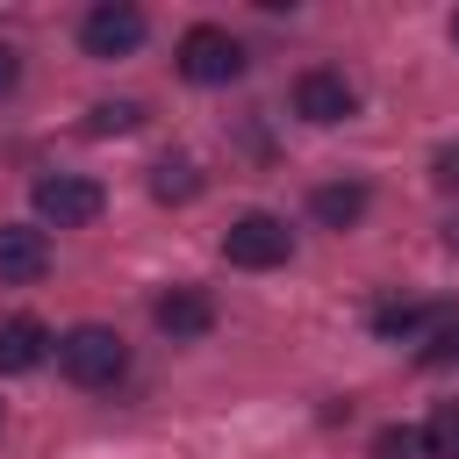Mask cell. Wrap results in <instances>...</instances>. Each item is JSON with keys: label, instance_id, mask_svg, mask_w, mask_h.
Returning a JSON list of instances; mask_svg holds the SVG:
<instances>
[{"label": "cell", "instance_id": "6da1fadb", "mask_svg": "<svg viewBox=\"0 0 459 459\" xmlns=\"http://www.w3.org/2000/svg\"><path fill=\"white\" fill-rule=\"evenodd\" d=\"M57 373H65L72 387H115V380L129 373V344H122L108 323H72V330L57 337Z\"/></svg>", "mask_w": 459, "mask_h": 459}, {"label": "cell", "instance_id": "7a4b0ae2", "mask_svg": "<svg viewBox=\"0 0 459 459\" xmlns=\"http://www.w3.org/2000/svg\"><path fill=\"white\" fill-rule=\"evenodd\" d=\"M172 65H179V79H194V86H230V79H244V43H237L230 29H215V22H194V29L179 36Z\"/></svg>", "mask_w": 459, "mask_h": 459}, {"label": "cell", "instance_id": "3957f363", "mask_svg": "<svg viewBox=\"0 0 459 459\" xmlns=\"http://www.w3.org/2000/svg\"><path fill=\"white\" fill-rule=\"evenodd\" d=\"M222 258H230V265H244V273H273V265H287V258H294V230H287L280 215L251 208V215H237V222L222 230Z\"/></svg>", "mask_w": 459, "mask_h": 459}, {"label": "cell", "instance_id": "277c9868", "mask_svg": "<svg viewBox=\"0 0 459 459\" xmlns=\"http://www.w3.org/2000/svg\"><path fill=\"white\" fill-rule=\"evenodd\" d=\"M100 208H108V194H100V179H86V172H43V179H36V215L57 222V230H86Z\"/></svg>", "mask_w": 459, "mask_h": 459}, {"label": "cell", "instance_id": "5b68a950", "mask_svg": "<svg viewBox=\"0 0 459 459\" xmlns=\"http://www.w3.org/2000/svg\"><path fill=\"white\" fill-rule=\"evenodd\" d=\"M143 7H129V0H100V7H86V22H79V50L86 57H129L136 43H143Z\"/></svg>", "mask_w": 459, "mask_h": 459}, {"label": "cell", "instance_id": "8992f818", "mask_svg": "<svg viewBox=\"0 0 459 459\" xmlns=\"http://www.w3.org/2000/svg\"><path fill=\"white\" fill-rule=\"evenodd\" d=\"M294 115H301V122H316V129L351 122V115H359V86H351L344 72L316 65V72H301V79H294Z\"/></svg>", "mask_w": 459, "mask_h": 459}, {"label": "cell", "instance_id": "52a82bcc", "mask_svg": "<svg viewBox=\"0 0 459 459\" xmlns=\"http://www.w3.org/2000/svg\"><path fill=\"white\" fill-rule=\"evenodd\" d=\"M50 273V237L36 222H0V287H36Z\"/></svg>", "mask_w": 459, "mask_h": 459}, {"label": "cell", "instance_id": "ba28073f", "mask_svg": "<svg viewBox=\"0 0 459 459\" xmlns=\"http://www.w3.org/2000/svg\"><path fill=\"white\" fill-rule=\"evenodd\" d=\"M151 323H158L165 337H208V330H215V301H208L201 287H165V294L151 301Z\"/></svg>", "mask_w": 459, "mask_h": 459}, {"label": "cell", "instance_id": "9c48e42d", "mask_svg": "<svg viewBox=\"0 0 459 459\" xmlns=\"http://www.w3.org/2000/svg\"><path fill=\"white\" fill-rule=\"evenodd\" d=\"M50 351H57V337H50L36 316H7V323H0V373H36Z\"/></svg>", "mask_w": 459, "mask_h": 459}, {"label": "cell", "instance_id": "30bf717a", "mask_svg": "<svg viewBox=\"0 0 459 459\" xmlns=\"http://www.w3.org/2000/svg\"><path fill=\"white\" fill-rule=\"evenodd\" d=\"M366 201H373V194H366L359 179H323V186L308 194V215H316L323 230H351V222L366 215Z\"/></svg>", "mask_w": 459, "mask_h": 459}, {"label": "cell", "instance_id": "8fae6325", "mask_svg": "<svg viewBox=\"0 0 459 459\" xmlns=\"http://www.w3.org/2000/svg\"><path fill=\"white\" fill-rule=\"evenodd\" d=\"M416 359H423L430 373H452V366H459V308H437V316H430V330L416 337Z\"/></svg>", "mask_w": 459, "mask_h": 459}, {"label": "cell", "instance_id": "7c38bea8", "mask_svg": "<svg viewBox=\"0 0 459 459\" xmlns=\"http://www.w3.org/2000/svg\"><path fill=\"white\" fill-rule=\"evenodd\" d=\"M430 316H437V308H423V301H380V308H373V330H380V337L416 344V337L430 330Z\"/></svg>", "mask_w": 459, "mask_h": 459}, {"label": "cell", "instance_id": "4fadbf2b", "mask_svg": "<svg viewBox=\"0 0 459 459\" xmlns=\"http://www.w3.org/2000/svg\"><path fill=\"white\" fill-rule=\"evenodd\" d=\"M373 459H437V445L416 423H387V430H373Z\"/></svg>", "mask_w": 459, "mask_h": 459}, {"label": "cell", "instance_id": "5bb4252c", "mask_svg": "<svg viewBox=\"0 0 459 459\" xmlns=\"http://www.w3.org/2000/svg\"><path fill=\"white\" fill-rule=\"evenodd\" d=\"M151 194H158V201H194V194H201L194 158H158V165H151Z\"/></svg>", "mask_w": 459, "mask_h": 459}, {"label": "cell", "instance_id": "9a60e30c", "mask_svg": "<svg viewBox=\"0 0 459 459\" xmlns=\"http://www.w3.org/2000/svg\"><path fill=\"white\" fill-rule=\"evenodd\" d=\"M136 122H143V108H136V100H100V108L86 115V129H93V136H122V129H136Z\"/></svg>", "mask_w": 459, "mask_h": 459}, {"label": "cell", "instance_id": "2e32d148", "mask_svg": "<svg viewBox=\"0 0 459 459\" xmlns=\"http://www.w3.org/2000/svg\"><path fill=\"white\" fill-rule=\"evenodd\" d=\"M430 445H437V459H459V402H445L430 416Z\"/></svg>", "mask_w": 459, "mask_h": 459}, {"label": "cell", "instance_id": "e0dca14e", "mask_svg": "<svg viewBox=\"0 0 459 459\" xmlns=\"http://www.w3.org/2000/svg\"><path fill=\"white\" fill-rule=\"evenodd\" d=\"M430 186L437 194H459V143H437L430 151Z\"/></svg>", "mask_w": 459, "mask_h": 459}, {"label": "cell", "instance_id": "ac0fdd59", "mask_svg": "<svg viewBox=\"0 0 459 459\" xmlns=\"http://www.w3.org/2000/svg\"><path fill=\"white\" fill-rule=\"evenodd\" d=\"M14 79H22V57H14V50H7V43H0V100H7V93H14Z\"/></svg>", "mask_w": 459, "mask_h": 459}, {"label": "cell", "instance_id": "d6986e66", "mask_svg": "<svg viewBox=\"0 0 459 459\" xmlns=\"http://www.w3.org/2000/svg\"><path fill=\"white\" fill-rule=\"evenodd\" d=\"M445 244H452V251H459V215H452V222H445Z\"/></svg>", "mask_w": 459, "mask_h": 459}, {"label": "cell", "instance_id": "ffe728a7", "mask_svg": "<svg viewBox=\"0 0 459 459\" xmlns=\"http://www.w3.org/2000/svg\"><path fill=\"white\" fill-rule=\"evenodd\" d=\"M452 43H459V14H452Z\"/></svg>", "mask_w": 459, "mask_h": 459}]
</instances>
